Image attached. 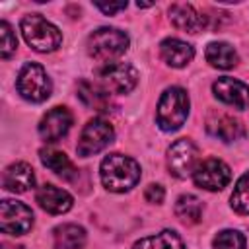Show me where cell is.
I'll use <instances>...</instances> for the list:
<instances>
[{"mask_svg":"<svg viewBox=\"0 0 249 249\" xmlns=\"http://www.w3.org/2000/svg\"><path fill=\"white\" fill-rule=\"evenodd\" d=\"M230 200H231V208L237 214H249V171L237 179Z\"/></svg>","mask_w":249,"mask_h":249,"instance_id":"obj_24","label":"cell"},{"mask_svg":"<svg viewBox=\"0 0 249 249\" xmlns=\"http://www.w3.org/2000/svg\"><path fill=\"white\" fill-rule=\"evenodd\" d=\"M2 183L8 191L12 193H25L29 191L33 185H35V173H33V167L25 161H18V163H12L4 169V175H2Z\"/></svg>","mask_w":249,"mask_h":249,"instance_id":"obj_16","label":"cell"},{"mask_svg":"<svg viewBox=\"0 0 249 249\" xmlns=\"http://www.w3.org/2000/svg\"><path fill=\"white\" fill-rule=\"evenodd\" d=\"M95 6L105 14V16H113V14H117V12H121V10H124L126 8V2H95Z\"/></svg>","mask_w":249,"mask_h":249,"instance_id":"obj_28","label":"cell"},{"mask_svg":"<svg viewBox=\"0 0 249 249\" xmlns=\"http://www.w3.org/2000/svg\"><path fill=\"white\" fill-rule=\"evenodd\" d=\"M19 27H21L25 43L39 53H51L58 49L62 43V33L58 31V27L47 21L41 14L23 16Z\"/></svg>","mask_w":249,"mask_h":249,"instance_id":"obj_3","label":"cell"},{"mask_svg":"<svg viewBox=\"0 0 249 249\" xmlns=\"http://www.w3.org/2000/svg\"><path fill=\"white\" fill-rule=\"evenodd\" d=\"M212 91L220 101H224L235 109L249 107V86H245L241 80L228 78V76L218 78L212 84Z\"/></svg>","mask_w":249,"mask_h":249,"instance_id":"obj_11","label":"cell"},{"mask_svg":"<svg viewBox=\"0 0 249 249\" xmlns=\"http://www.w3.org/2000/svg\"><path fill=\"white\" fill-rule=\"evenodd\" d=\"M39 206L43 210H47L49 214H64L72 208L74 200L72 196L64 191V189H58L54 185H43L37 189V195H35Z\"/></svg>","mask_w":249,"mask_h":249,"instance_id":"obj_15","label":"cell"},{"mask_svg":"<svg viewBox=\"0 0 249 249\" xmlns=\"http://www.w3.org/2000/svg\"><path fill=\"white\" fill-rule=\"evenodd\" d=\"M206 130L212 136L220 138L222 142H235V140L245 136L243 124L237 119H233L231 115H226V113H212L206 119Z\"/></svg>","mask_w":249,"mask_h":249,"instance_id":"obj_14","label":"cell"},{"mask_svg":"<svg viewBox=\"0 0 249 249\" xmlns=\"http://www.w3.org/2000/svg\"><path fill=\"white\" fill-rule=\"evenodd\" d=\"M16 88L23 99L33 101V103H41L49 99L53 91L51 78L47 76L45 68L37 62H27L21 66L18 80H16Z\"/></svg>","mask_w":249,"mask_h":249,"instance_id":"obj_5","label":"cell"},{"mask_svg":"<svg viewBox=\"0 0 249 249\" xmlns=\"http://www.w3.org/2000/svg\"><path fill=\"white\" fill-rule=\"evenodd\" d=\"M206 62L214 68H222V70H228V68H233L237 64V53L231 45L228 43H222V41H216V43H210L206 47Z\"/></svg>","mask_w":249,"mask_h":249,"instance_id":"obj_20","label":"cell"},{"mask_svg":"<svg viewBox=\"0 0 249 249\" xmlns=\"http://www.w3.org/2000/svg\"><path fill=\"white\" fill-rule=\"evenodd\" d=\"M78 97L82 99V103L93 111L99 113H107L111 107V97L109 91L103 89L99 84L89 82V80H82L78 84Z\"/></svg>","mask_w":249,"mask_h":249,"instance_id":"obj_18","label":"cell"},{"mask_svg":"<svg viewBox=\"0 0 249 249\" xmlns=\"http://www.w3.org/2000/svg\"><path fill=\"white\" fill-rule=\"evenodd\" d=\"M97 84L109 93H128L138 84V70L126 62L103 64L95 70Z\"/></svg>","mask_w":249,"mask_h":249,"instance_id":"obj_6","label":"cell"},{"mask_svg":"<svg viewBox=\"0 0 249 249\" xmlns=\"http://www.w3.org/2000/svg\"><path fill=\"white\" fill-rule=\"evenodd\" d=\"M72 126V113L66 107H53L39 123V134L45 142H56Z\"/></svg>","mask_w":249,"mask_h":249,"instance_id":"obj_12","label":"cell"},{"mask_svg":"<svg viewBox=\"0 0 249 249\" xmlns=\"http://www.w3.org/2000/svg\"><path fill=\"white\" fill-rule=\"evenodd\" d=\"M189 117V95L183 88H167L160 101H158V109H156V121L160 124L161 130H177L183 126V123Z\"/></svg>","mask_w":249,"mask_h":249,"instance_id":"obj_2","label":"cell"},{"mask_svg":"<svg viewBox=\"0 0 249 249\" xmlns=\"http://www.w3.org/2000/svg\"><path fill=\"white\" fill-rule=\"evenodd\" d=\"M214 249H245V237L237 230H224L214 237Z\"/></svg>","mask_w":249,"mask_h":249,"instance_id":"obj_25","label":"cell"},{"mask_svg":"<svg viewBox=\"0 0 249 249\" xmlns=\"http://www.w3.org/2000/svg\"><path fill=\"white\" fill-rule=\"evenodd\" d=\"M160 54L165 64L173 68H183L193 60L195 49L181 39H165L160 43Z\"/></svg>","mask_w":249,"mask_h":249,"instance_id":"obj_17","label":"cell"},{"mask_svg":"<svg viewBox=\"0 0 249 249\" xmlns=\"http://www.w3.org/2000/svg\"><path fill=\"white\" fill-rule=\"evenodd\" d=\"M198 165V148L189 138L175 140L167 150V167L171 175L185 179L193 175L195 167Z\"/></svg>","mask_w":249,"mask_h":249,"instance_id":"obj_8","label":"cell"},{"mask_svg":"<svg viewBox=\"0 0 249 249\" xmlns=\"http://www.w3.org/2000/svg\"><path fill=\"white\" fill-rule=\"evenodd\" d=\"M33 226V212L19 200H2L0 204V228L10 235H23Z\"/></svg>","mask_w":249,"mask_h":249,"instance_id":"obj_9","label":"cell"},{"mask_svg":"<svg viewBox=\"0 0 249 249\" xmlns=\"http://www.w3.org/2000/svg\"><path fill=\"white\" fill-rule=\"evenodd\" d=\"M175 216L183 224H196L202 216V202L195 195H181L175 202Z\"/></svg>","mask_w":249,"mask_h":249,"instance_id":"obj_23","label":"cell"},{"mask_svg":"<svg viewBox=\"0 0 249 249\" xmlns=\"http://www.w3.org/2000/svg\"><path fill=\"white\" fill-rule=\"evenodd\" d=\"M39 158H41V161H43V165H45V167H49L51 171L58 173L60 177L70 179V177L76 173V169H74L72 161L68 160V156H66L64 152H58V150L47 148V150H41V152H39Z\"/></svg>","mask_w":249,"mask_h":249,"instance_id":"obj_22","label":"cell"},{"mask_svg":"<svg viewBox=\"0 0 249 249\" xmlns=\"http://www.w3.org/2000/svg\"><path fill=\"white\" fill-rule=\"evenodd\" d=\"M99 177L105 189L113 193H124L140 181V165L128 156L109 154L99 165Z\"/></svg>","mask_w":249,"mask_h":249,"instance_id":"obj_1","label":"cell"},{"mask_svg":"<svg viewBox=\"0 0 249 249\" xmlns=\"http://www.w3.org/2000/svg\"><path fill=\"white\" fill-rule=\"evenodd\" d=\"M128 49V35L115 27H99L88 37V53L99 62L111 64Z\"/></svg>","mask_w":249,"mask_h":249,"instance_id":"obj_4","label":"cell"},{"mask_svg":"<svg viewBox=\"0 0 249 249\" xmlns=\"http://www.w3.org/2000/svg\"><path fill=\"white\" fill-rule=\"evenodd\" d=\"M56 249H82L86 245V230L78 224H62L53 231Z\"/></svg>","mask_w":249,"mask_h":249,"instance_id":"obj_19","label":"cell"},{"mask_svg":"<svg viewBox=\"0 0 249 249\" xmlns=\"http://www.w3.org/2000/svg\"><path fill=\"white\" fill-rule=\"evenodd\" d=\"M163 196H165L163 187H161V185H156V183L148 185L146 191H144V198H146L148 202H152V204H160V202H163Z\"/></svg>","mask_w":249,"mask_h":249,"instance_id":"obj_27","label":"cell"},{"mask_svg":"<svg viewBox=\"0 0 249 249\" xmlns=\"http://www.w3.org/2000/svg\"><path fill=\"white\" fill-rule=\"evenodd\" d=\"M132 249H185V245L175 231L163 230L156 235H148V237L138 239Z\"/></svg>","mask_w":249,"mask_h":249,"instance_id":"obj_21","label":"cell"},{"mask_svg":"<svg viewBox=\"0 0 249 249\" xmlns=\"http://www.w3.org/2000/svg\"><path fill=\"white\" fill-rule=\"evenodd\" d=\"M113 138H115V130H113L111 123L101 117H95L82 128L78 144H76V152L82 158L93 156V154L101 152L103 148H107L113 142Z\"/></svg>","mask_w":249,"mask_h":249,"instance_id":"obj_7","label":"cell"},{"mask_svg":"<svg viewBox=\"0 0 249 249\" xmlns=\"http://www.w3.org/2000/svg\"><path fill=\"white\" fill-rule=\"evenodd\" d=\"M169 19L177 29L189 33H198L200 29L206 27V16H202L193 4H185V2H177L169 6Z\"/></svg>","mask_w":249,"mask_h":249,"instance_id":"obj_13","label":"cell"},{"mask_svg":"<svg viewBox=\"0 0 249 249\" xmlns=\"http://www.w3.org/2000/svg\"><path fill=\"white\" fill-rule=\"evenodd\" d=\"M193 179H195L196 187H200L204 191H222L230 183L231 171L222 160L208 158L195 167Z\"/></svg>","mask_w":249,"mask_h":249,"instance_id":"obj_10","label":"cell"},{"mask_svg":"<svg viewBox=\"0 0 249 249\" xmlns=\"http://www.w3.org/2000/svg\"><path fill=\"white\" fill-rule=\"evenodd\" d=\"M18 49L16 33L12 31V25L8 21H0V54L2 58H10Z\"/></svg>","mask_w":249,"mask_h":249,"instance_id":"obj_26","label":"cell"}]
</instances>
